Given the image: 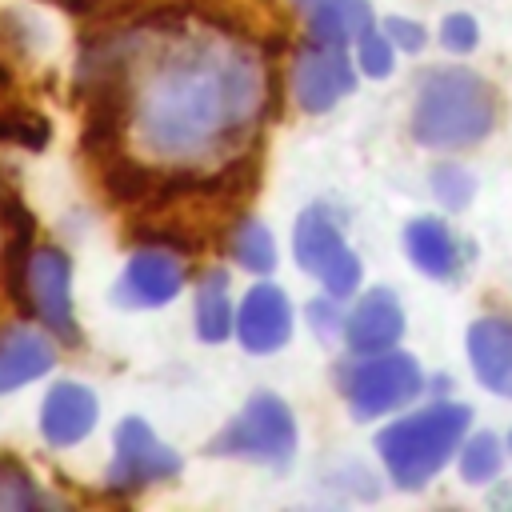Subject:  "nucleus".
Returning <instances> with one entry per match:
<instances>
[{
  "label": "nucleus",
  "instance_id": "7ed1b4c3",
  "mask_svg": "<svg viewBox=\"0 0 512 512\" xmlns=\"http://www.w3.org/2000/svg\"><path fill=\"white\" fill-rule=\"evenodd\" d=\"M468 424H472V408L456 404V400H436V404H424V408L392 420L376 436L384 472L400 488H424L460 452Z\"/></svg>",
  "mask_w": 512,
  "mask_h": 512
},
{
  "label": "nucleus",
  "instance_id": "9d476101",
  "mask_svg": "<svg viewBox=\"0 0 512 512\" xmlns=\"http://www.w3.org/2000/svg\"><path fill=\"white\" fill-rule=\"evenodd\" d=\"M184 288V264L176 252L168 248H140L128 256L112 300L120 308H160L168 300H176Z\"/></svg>",
  "mask_w": 512,
  "mask_h": 512
},
{
  "label": "nucleus",
  "instance_id": "412c9836",
  "mask_svg": "<svg viewBox=\"0 0 512 512\" xmlns=\"http://www.w3.org/2000/svg\"><path fill=\"white\" fill-rule=\"evenodd\" d=\"M44 504H52V496L40 492V484L32 480V472L20 460L4 456L0 460V512H28V508H44Z\"/></svg>",
  "mask_w": 512,
  "mask_h": 512
},
{
  "label": "nucleus",
  "instance_id": "ddd939ff",
  "mask_svg": "<svg viewBox=\"0 0 512 512\" xmlns=\"http://www.w3.org/2000/svg\"><path fill=\"white\" fill-rule=\"evenodd\" d=\"M96 420H100V400L80 380H56L40 400V436L52 448L80 444L96 428Z\"/></svg>",
  "mask_w": 512,
  "mask_h": 512
},
{
  "label": "nucleus",
  "instance_id": "f8f14e48",
  "mask_svg": "<svg viewBox=\"0 0 512 512\" xmlns=\"http://www.w3.org/2000/svg\"><path fill=\"white\" fill-rule=\"evenodd\" d=\"M344 344L352 356H372V352H384V348H396V340L404 336V308L396 300L392 288H368L352 312L344 316V328H340Z\"/></svg>",
  "mask_w": 512,
  "mask_h": 512
},
{
  "label": "nucleus",
  "instance_id": "1a4fd4ad",
  "mask_svg": "<svg viewBox=\"0 0 512 512\" xmlns=\"http://www.w3.org/2000/svg\"><path fill=\"white\" fill-rule=\"evenodd\" d=\"M24 292L40 324L60 336L64 344H76V312H72V260L60 248H36L24 268Z\"/></svg>",
  "mask_w": 512,
  "mask_h": 512
},
{
  "label": "nucleus",
  "instance_id": "6ab92c4d",
  "mask_svg": "<svg viewBox=\"0 0 512 512\" xmlns=\"http://www.w3.org/2000/svg\"><path fill=\"white\" fill-rule=\"evenodd\" d=\"M228 252H232V260H236L244 272L268 276V272L276 268V240H272V232H268L260 220H252V216H244V220L232 224V232H228Z\"/></svg>",
  "mask_w": 512,
  "mask_h": 512
},
{
  "label": "nucleus",
  "instance_id": "20e7f679",
  "mask_svg": "<svg viewBox=\"0 0 512 512\" xmlns=\"http://www.w3.org/2000/svg\"><path fill=\"white\" fill-rule=\"evenodd\" d=\"M208 456H236V460H252V464H272L284 468L296 456V416L292 408L272 396V392H256L204 448Z\"/></svg>",
  "mask_w": 512,
  "mask_h": 512
},
{
  "label": "nucleus",
  "instance_id": "a878e982",
  "mask_svg": "<svg viewBox=\"0 0 512 512\" xmlns=\"http://www.w3.org/2000/svg\"><path fill=\"white\" fill-rule=\"evenodd\" d=\"M308 316H312V328H316L320 336H328L332 328H344V316H336V312H332V296H328L324 304H320V300H312V304H308Z\"/></svg>",
  "mask_w": 512,
  "mask_h": 512
},
{
  "label": "nucleus",
  "instance_id": "4468645a",
  "mask_svg": "<svg viewBox=\"0 0 512 512\" xmlns=\"http://www.w3.org/2000/svg\"><path fill=\"white\" fill-rule=\"evenodd\" d=\"M404 248H408V260L432 276V280H444V284H456L464 276V264H468V248L460 244V236L436 220V216H416L408 220L404 228Z\"/></svg>",
  "mask_w": 512,
  "mask_h": 512
},
{
  "label": "nucleus",
  "instance_id": "6e6552de",
  "mask_svg": "<svg viewBox=\"0 0 512 512\" xmlns=\"http://www.w3.org/2000/svg\"><path fill=\"white\" fill-rule=\"evenodd\" d=\"M352 88H356V68H352L344 48L308 40L296 52V60H292V100L308 116L332 112L344 96H352Z\"/></svg>",
  "mask_w": 512,
  "mask_h": 512
},
{
  "label": "nucleus",
  "instance_id": "9b49d317",
  "mask_svg": "<svg viewBox=\"0 0 512 512\" xmlns=\"http://www.w3.org/2000/svg\"><path fill=\"white\" fill-rule=\"evenodd\" d=\"M236 336L244 344V352H256V356H268V352H280L292 336V304H288V292L280 284H252L236 308Z\"/></svg>",
  "mask_w": 512,
  "mask_h": 512
},
{
  "label": "nucleus",
  "instance_id": "393cba45",
  "mask_svg": "<svg viewBox=\"0 0 512 512\" xmlns=\"http://www.w3.org/2000/svg\"><path fill=\"white\" fill-rule=\"evenodd\" d=\"M384 36L400 48V52H420L428 44V32L420 20H408V16H384Z\"/></svg>",
  "mask_w": 512,
  "mask_h": 512
},
{
  "label": "nucleus",
  "instance_id": "a211bd4d",
  "mask_svg": "<svg viewBox=\"0 0 512 512\" xmlns=\"http://www.w3.org/2000/svg\"><path fill=\"white\" fill-rule=\"evenodd\" d=\"M232 332H236V312H232V296H228V272L208 268L196 280V336L208 344H220Z\"/></svg>",
  "mask_w": 512,
  "mask_h": 512
},
{
  "label": "nucleus",
  "instance_id": "4be33fe9",
  "mask_svg": "<svg viewBox=\"0 0 512 512\" xmlns=\"http://www.w3.org/2000/svg\"><path fill=\"white\" fill-rule=\"evenodd\" d=\"M432 192H436V200H440L448 212H460V208H468V204H472L476 180H472V172H468L464 164L444 160V164H436V168H432Z\"/></svg>",
  "mask_w": 512,
  "mask_h": 512
},
{
  "label": "nucleus",
  "instance_id": "bb28decb",
  "mask_svg": "<svg viewBox=\"0 0 512 512\" xmlns=\"http://www.w3.org/2000/svg\"><path fill=\"white\" fill-rule=\"evenodd\" d=\"M292 4H296V8H300V12H312V8H316V4H320V0H292Z\"/></svg>",
  "mask_w": 512,
  "mask_h": 512
},
{
  "label": "nucleus",
  "instance_id": "39448f33",
  "mask_svg": "<svg viewBox=\"0 0 512 512\" xmlns=\"http://www.w3.org/2000/svg\"><path fill=\"white\" fill-rule=\"evenodd\" d=\"M340 392L348 400L352 420H376L404 404H412L424 392V372L416 356L400 348H384L372 356H360L340 372Z\"/></svg>",
  "mask_w": 512,
  "mask_h": 512
},
{
  "label": "nucleus",
  "instance_id": "0eeeda50",
  "mask_svg": "<svg viewBox=\"0 0 512 512\" xmlns=\"http://www.w3.org/2000/svg\"><path fill=\"white\" fill-rule=\"evenodd\" d=\"M184 460L176 448H168L140 416H128L116 424V444H112V464L104 472L112 492H140L164 480H176Z\"/></svg>",
  "mask_w": 512,
  "mask_h": 512
},
{
  "label": "nucleus",
  "instance_id": "f03ea898",
  "mask_svg": "<svg viewBox=\"0 0 512 512\" xmlns=\"http://www.w3.org/2000/svg\"><path fill=\"white\" fill-rule=\"evenodd\" d=\"M496 88L472 68H432L416 88L412 136L424 148L456 152L480 144L496 128Z\"/></svg>",
  "mask_w": 512,
  "mask_h": 512
},
{
  "label": "nucleus",
  "instance_id": "f257e3e1",
  "mask_svg": "<svg viewBox=\"0 0 512 512\" xmlns=\"http://www.w3.org/2000/svg\"><path fill=\"white\" fill-rule=\"evenodd\" d=\"M264 108V68L232 36H176L128 76L124 132L164 168L236 152Z\"/></svg>",
  "mask_w": 512,
  "mask_h": 512
},
{
  "label": "nucleus",
  "instance_id": "2eb2a0df",
  "mask_svg": "<svg viewBox=\"0 0 512 512\" xmlns=\"http://www.w3.org/2000/svg\"><path fill=\"white\" fill-rule=\"evenodd\" d=\"M468 364L476 380L512 400V320L508 316H480L468 328Z\"/></svg>",
  "mask_w": 512,
  "mask_h": 512
},
{
  "label": "nucleus",
  "instance_id": "cd10ccee",
  "mask_svg": "<svg viewBox=\"0 0 512 512\" xmlns=\"http://www.w3.org/2000/svg\"><path fill=\"white\" fill-rule=\"evenodd\" d=\"M508 444H512V440H508Z\"/></svg>",
  "mask_w": 512,
  "mask_h": 512
},
{
  "label": "nucleus",
  "instance_id": "423d86ee",
  "mask_svg": "<svg viewBox=\"0 0 512 512\" xmlns=\"http://www.w3.org/2000/svg\"><path fill=\"white\" fill-rule=\"evenodd\" d=\"M292 252H296V264L320 280L324 296L332 300H344L360 288V256L344 244L336 220L328 216V208H304L296 216V228H292Z\"/></svg>",
  "mask_w": 512,
  "mask_h": 512
},
{
  "label": "nucleus",
  "instance_id": "b1692460",
  "mask_svg": "<svg viewBox=\"0 0 512 512\" xmlns=\"http://www.w3.org/2000/svg\"><path fill=\"white\" fill-rule=\"evenodd\" d=\"M440 44H444L448 52H456V56H468V52L480 44V24H476V16H468V12H448V16L440 20Z\"/></svg>",
  "mask_w": 512,
  "mask_h": 512
},
{
  "label": "nucleus",
  "instance_id": "5701e85b",
  "mask_svg": "<svg viewBox=\"0 0 512 512\" xmlns=\"http://www.w3.org/2000/svg\"><path fill=\"white\" fill-rule=\"evenodd\" d=\"M356 64H360V72L364 76H372V80H380V76H388L392 68H396V44L384 36V28H364L360 36H356Z\"/></svg>",
  "mask_w": 512,
  "mask_h": 512
},
{
  "label": "nucleus",
  "instance_id": "f3484780",
  "mask_svg": "<svg viewBox=\"0 0 512 512\" xmlns=\"http://www.w3.org/2000/svg\"><path fill=\"white\" fill-rule=\"evenodd\" d=\"M372 28V4L368 0H320L308 12V40L348 48L356 36Z\"/></svg>",
  "mask_w": 512,
  "mask_h": 512
},
{
  "label": "nucleus",
  "instance_id": "aec40b11",
  "mask_svg": "<svg viewBox=\"0 0 512 512\" xmlns=\"http://www.w3.org/2000/svg\"><path fill=\"white\" fill-rule=\"evenodd\" d=\"M504 468V444L496 432H476L460 440V480L464 484H492Z\"/></svg>",
  "mask_w": 512,
  "mask_h": 512
},
{
  "label": "nucleus",
  "instance_id": "dca6fc26",
  "mask_svg": "<svg viewBox=\"0 0 512 512\" xmlns=\"http://www.w3.org/2000/svg\"><path fill=\"white\" fill-rule=\"evenodd\" d=\"M56 364V348L44 332L28 324H8L0 332V396L40 380Z\"/></svg>",
  "mask_w": 512,
  "mask_h": 512
}]
</instances>
